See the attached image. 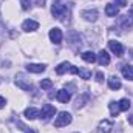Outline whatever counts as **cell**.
<instances>
[{
    "label": "cell",
    "instance_id": "1",
    "mask_svg": "<svg viewBox=\"0 0 133 133\" xmlns=\"http://www.w3.org/2000/svg\"><path fill=\"white\" fill-rule=\"evenodd\" d=\"M51 12H53V16L56 19L66 22V19L70 17V12H71V5L68 2H64V0L56 2L53 5V8H51Z\"/></svg>",
    "mask_w": 133,
    "mask_h": 133
},
{
    "label": "cell",
    "instance_id": "2",
    "mask_svg": "<svg viewBox=\"0 0 133 133\" xmlns=\"http://www.w3.org/2000/svg\"><path fill=\"white\" fill-rule=\"evenodd\" d=\"M71 122V115L66 113V111H61L54 121V127H65Z\"/></svg>",
    "mask_w": 133,
    "mask_h": 133
},
{
    "label": "cell",
    "instance_id": "3",
    "mask_svg": "<svg viewBox=\"0 0 133 133\" xmlns=\"http://www.w3.org/2000/svg\"><path fill=\"white\" fill-rule=\"evenodd\" d=\"M56 115V108L51 105V104H45L43 107H42V111H40V118L43 119V121H50L53 116Z\"/></svg>",
    "mask_w": 133,
    "mask_h": 133
},
{
    "label": "cell",
    "instance_id": "4",
    "mask_svg": "<svg viewBox=\"0 0 133 133\" xmlns=\"http://www.w3.org/2000/svg\"><path fill=\"white\" fill-rule=\"evenodd\" d=\"M113 129V122L110 119H102L98 125V132L99 133H110Z\"/></svg>",
    "mask_w": 133,
    "mask_h": 133
},
{
    "label": "cell",
    "instance_id": "5",
    "mask_svg": "<svg viewBox=\"0 0 133 133\" xmlns=\"http://www.w3.org/2000/svg\"><path fill=\"white\" fill-rule=\"evenodd\" d=\"M108 46H110V50H111L116 56L121 57V56L124 54V46H122L119 42H116V40H110V42H108Z\"/></svg>",
    "mask_w": 133,
    "mask_h": 133
},
{
    "label": "cell",
    "instance_id": "6",
    "mask_svg": "<svg viewBox=\"0 0 133 133\" xmlns=\"http://www.w3.org/2000/svg\"><path fill=\"white\" fill-rule=\"evenodd\" d=\"M37 28H39V23H37L36 20H31V19H28V20H25V22L22 23V30L26 31V33H30V31H36Z\"/></svg>",
    "mask_w": 133,
    "mask_h": 133
},
{
    "label": "cell",
    "instance_id": "7",
    "mask_svg": "<svg viewBox=\"0 0 133 133\" xmlns=\"http://www.w3.org/2000/svg\"><path fill=\"white\" fill-rule=\"evenodd\" d=\"M50 39H51L53 43L59 45V43L62 42V31H61L59 28H53V30L50 31Z\"/></svg>",
    "mask_w": 133,
    "mask_h": 133
},
{
    "label": "cell",
    "instance_id": "8",
    "mask_svg": "<svg viewBox=\"0 0 133 133\" xmlns=\"http://www.w3.org/2000/svg\"><path fill=\"white\" fill-rule=\"evenodd\" d=\"M82 17H84L85 20H88V22H96V19H98V11H96V9H85V11H82Z\"/></svg>",
    "mask_w": 133,
    "mask_h": 133
},
{
    "label": "cell",
    "instance_id": "9",
    "mask_svg": "<svg viewBox=\"0 0 133 133\" xmlns=\"http://www.w3.org/2000/svg\"><path fill=\"white\" fill-rule=\"evenodd\" d=\"M96 61L99 62L101 65H108V64H110V54H108L105 50H101L99 54L96 56Z\"/></svg>",
    "mask_w": 133,
    "mask_h": 133
},
{
    "label": "cell",
    "instance_id": "10",
    "mask_svg": "<svg viewBox=\"0 0 133 133\" xmlns=\"http://www.w3.org/2000/svg\"><path fill=\"white\" fill-rule=\"evenodd\" d=\"M105 14H107L108 17H116V16L119 14V8H118L115 3H108V5L105 6Z\"/></svg>",
    "mask_w": 133,
    "mask_h": 133
},
{
    "label": "cell",
    "instance_id": "11",
    "mask_svg": "<svg viewBox=\"0 0 133 133\" xmlns=\"http://www.w3.org/2000/svg\"><path fill=\"white\" fill-rule=\"evenodd\" d=\"M39 116H40V111H39L37 108H34V107H30V108L25 110V118L30 119V121H33V119L39 118Z\"/></svg>",
    "mask_w": 133,
    "mask_h": 133
},
{
    "label": "cell",
    "instance_id": "12",
    "mask_svg": "<svg viewBox=\"0 0 133 133\" xmlns=\"http://www.w3.org/2000/svg\"><path fill=\"white\" fill-rule=\"evenodd\" d=\"M23 79H25V77H23L22 74H19V76L16 77V85H17V87H20L22 90H26V91H28V90H31V84L25 82Z\"/></svg>",
    "mask_w": 133,
    "mask_h": 133
},
{
    "label": "cell",
    "instance_id": "13",
    "mask_svg": "<svg viewBox=\"0 0 133 133\" xmlns=\"http://www.w3.org/2000/svg\"><path fill=\"white\" fill-rule=\"evenodd\" d=\"M56 98L59 102H62V104H66L70 98H71V95H70V91H66V90H59L57 91V95H56Z\"/></svg>",
    "mask_w": 133,
    "mask_h": 133
},
{
    "label": "cell",
    "instance_id": "14",
    "mask_svg": "<svg viewBox=\"0 0 133 133\" xmlns=\"http://www.w3.org/2000/svg\"><path fill=\"white\" fill-rule=\"evenodd\" d=\"M108 87H110L111 90H119V88L122 87V84H121V81H119L116 76H110V77H108Z\"/></svg>",
    "mask_w": 133,
    "mask_h": 133
},
{
    "label": "cell",
    "instance_id": "15",
    "mask_svg": "<svg viewBox=\"0 0 133 133\" xmlns=\"http://www.w3.org/2000/svg\"><path fill=\"white\" fill-rule=\"evenodd\" d=\"M26 70L30 73H42V71H45V65H42V64H28Z\"/></svg>",
    "mask_w": 133,
    "mask_h": 133
},
{
    "label": "cell",
    "instance_id": "16",
    "mask_svg": "<svg viewBox=\"0 0 133 133\" xmlns=\"http://www.w3.org/2000/svg\"><path fill=\"white\" fill-rule=\"evenodd\" d=\"M122 76L125 79L133 81V66L132 65H122Z\"/></svg>",
    "mask_w": 133,
    "mask_h": 133
},
{
    "label": "cell",
    "instance_id": "17",
    "mask_svg": "<svg viewBox=\"0 0 133 133\" xmlns=\"http://www.w3.org/2000/svg\"><path fill=\"white\" fill-rule=\"evenodd\" d=\"M82 59L88 64H93V62H96V54L93 51H85V53H82Z\"/></svg>",
    "mask_w": 133,
    "mask_h": 133
},
{
    "label": "cell",
    "instance_id": "18",
    "mask_svg": "<svg viewBox=\"0 0 133 133\" xmlns=\"http://www.w3.org/2000/svg\"><path fill=\"white\" fill-rule=\"evenodd\" d=\"M108 108H110V113H111V116H118L119 115V111H121V108H119V104L118 102H115V101H111L110 104H108Z\"/></svg>",
    "mask_w": 133,
    "mask_h": 133
},
{
    "label": "cell",
    "instance_id": "19",
    "mask_svg": "<svg viewBox=\"0 0 133 133\" xmlns=\"http://www.w3.org/2000/svg\"><path fill=\"white\" fill-rule=\"evenodd\" d=\"M119 22H121V25H122V28H124V30H129V28H132V25H133L132 19H130L129 16H122V17L119 19Z\"/></svg>",
    "mask_w": 133,
    "mask_h": 133
},
{
    "label": "cell",
    "instance_id": "20",
    "mask_svg": "<svg viewBox=\"0 0 133 133\" xmlns=\"http://www.w3.org/2000/svg\"><path fill=\"white\" fill-rule=\"evenodd\" d=\"M70 68H71V64H68V62H62L61 65L56 68V73L57 74H64L66 71H70Z\"/></svg>",
    "mask_w": 133,
    "mask_h": 133
},
{
    "label": "cell",
    "instance_id": "21",
    "mask_svg": "<svg viewBox=\"0 0 133 133\" xmlns=\"http://www.w3.org/2000/svg\"><path fill=\"white\" fill-rule=\"evenodd\" d=\"M118 104H119V108H121V111H127V110L130 108V105H132V104H130V101L125 99V98H124V99H121Z\"/></svg>",
    "mask_w": 133,
    "mask_h": 133
},
{
    "label": "cell",
    "instance_id": "22",
    "mask_svg": "<svg viewBox=\"0 0 133 133\" xmlns=\"http://www.w3.org/2000/svg\"><path fill=\"white\" fill-rule=\"evenodd\" d=\"M40 87H42L43 90H48V88L53 87V81H51V79H43V81L40 82Z\"/></svg>",
    "mask_w": 133,
    "mask_h": 133
},
{
    "label": "cell",
    "instance_id": "23",
    "mask_svg": "<svg viewBox=\"0 0 133 133\" xmlns=\"http://www.w3.org/2000/svg\"><path fill=\"white\" fill-rule=\"evenodd\" d=\"M82 79H90V76H91V73L90 71H87V70H82V68H79V73H77Z\"/></svg>",
    "mask_w": 133,
    "mask_h": 133
},
{
    "label": "cell",
    "instance_id": "24",
    "mask_svg": "<svg viewBox=\"0 0 133 133\" xmlns=\"http://www.w3.org/2000/svg\"><path fill=\"white\" fill-rule=\"evenodd\" d=\"M20 5H22V9H23V11H26V9H30L31 2H30V0H20Z\"/></svg>",
    "mask_w": 133,
    "mask_h": 133
},
{
    "label": "cell",
    "instance_id": "25",
    "mask_svg": "<svg viewBox=\"0 0 133 133\" xmlns=\"http://www.w3.org/2000/svg\"><path fill=\"white\" fill-rule=\"evenodd\" d=\"M17 125H19V127H20V129H22V130H23V132H25V133H36V132H34V130H31L30 127H25V125H23L22 122H17Z\"/></svg>",
    "mask_w": 133,
    "mask_h": 133
},
{
    "label": "cell",
    "instance_id": "26",
    "mask_svg": "<svg viewBox=\"0 0 133 133\" xmlns=\"http://www.w3.org/2000/svg\"><path fill=\"white\" fill-rule=\"evenodd\" d=\"M96 81H98V82H102V81H104V74H102L101 71L96 73Z\"/></svg>",
    "mask_w": 133,
    "mask_h": 133
},
{
    "label": "cell",
    "instance_id": "27",
    "mask_svg": "<svg viewBox=\"0 0 133 133\" xmlns=\"http://www.w3.org/2000/svg\"><path fill=\"white\" fill-rule=\"evenodd\" d=\"M34 5H36V6H40V8H42V6L45 5V0H34Z\"/></svg>",
    "mask_w": 133,
    "mask_h": 133
},
{
    "label": "cell",
    "instance_id": "28",
    "mask_svg": "<svg viewBox=\"0 0 133 133\" xmlns=\"http://www.w3.org/2000/svg\"><path fill=\"white\" fill-rule=\"evenodd\" d=\"M5 105H6V99H5L3 96H0V108H3Z\"/></svg>",
    "mask_w": 133,
    "mask_h": 133
},
{
    "label": "cell",
    "instance_id": "29",
    "mask_svg": "<svg viewBox=\"0 0 133 133\" xmlns=\"http://www.w3.org/2000/svg\"><path fill=\"white\" fill-rule=\"evenodd\" d=\"M116 5H119V6H122V8H124V6L127 5V2H125V0H116Z\"/></svg>",
    "mask_w": 133,
    "mask_h": 133
},
{
    "label": "cell",
    "instance_id": "30",
    "mask_svg": "<svg viewBox=\"0 0 133 133\" xmlns=\"http://www.w3.org/2000/svg\"><path fill=\"white\" fill-rule=\"evenodd\" d=\"M129 122H130V124H133V116H129Z\"/></svg>",
    "mask_w": 133,
    "mask_h": 133
},
{
    "label": "cell",
    "instance_id": "31",
    "mask_svg": "<svg viewBox=\"0 0 133 133\" xmlns=\"http://www.w3.org/2000/svg\"><path fill=\"white\" fill-rule=\"evenodd\" d=\"M130 16H133V9H132V11H130Z\"/></svg>",
    "mask_w": 133,
    "mask_h": 133
}]
</instances>
